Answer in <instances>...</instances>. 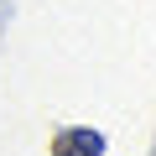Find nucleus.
I'll list each match as a JSON object with an SVG mask.
<instances>
[{"instance_id": "f257e3e1", "label": "nucleus", "mask_w": 156, "mask_h": 156, "mask_svg": "<svg viewBox=\"0 0 156 156\" xmlns=\"http://www.w3.org/2000/svg\"><path fill=\"white\" fill-rule=\"evenodd\" d=\"M99 151H104L99 130H62L57 146H52V156H99Z\"/></svg>"}]
</instances>
